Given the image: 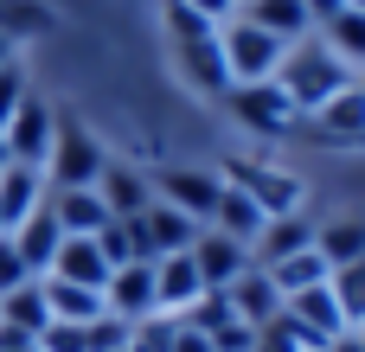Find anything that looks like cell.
Here are the masks:
<instances>
[{
    "mask_svg": "<svg viewBox=\"0 0 365 352\" xmlns=\"http://www.w3.org/2000/svg\"><path fill=\"white\" fill-rule=\"evenodd\" d=\"M51 135H58V115H51L38 96H26V103L6 115V128H0V141H6V160H19V167H38V173H45Z\"/></svg>",
    "mask_w": 365,
    "mask_h": 352,
    "instance_id": "ba28073f",
    "label": "cell"
},
{
    "mask_svg": "<svg viewBox=\"0 0 365 352\" xmlns=\"http://www.w3.org/2000/svg\"><path fill=\"white\" fill-rule=\"evenodd\" d=\"M103 308L115 314V321H148V314H160L154 308V263H122V269H109V282H103Z\"/></svg>",
    "mask_w": 365,
    "mask_h": 352,
    "instance_id": "30bf717a",
    "label": "cell"
},
{
    "mask_svg": "<svg viewBox=\"0 0 365 352\" xmlns=\"http://www.w3.org/2000/svg\"><path fill=\"white\" fill-rule=\"evenodd\" d=\"M45 205H51V218H58V231H64V237H96V231L109 224V205L96 199V186L45 192Z\"/></svg>",
    "mask_w": 365,
    "mask_h": 352,
    "instance_id": "e0dca14e",
    "label": "cell"
},
{
    "mask_svg": "<svg viewBox=\"0 0 365 352\" xmlns=\"http://www.w3.org/2000/svg\"><path fill=\"white\" fill-rule=\"evenodd\" d=\"M314 250H321V263H327V269L359 263V257H365V224H359V218H334L327 231H314Z\"/></svg>",
    "mask_w": 365,
    "mask_h": 352,
    "instance_id": "83f0119b",
    "label": "cell"
},
{
    "mask_svg": "<svg viewBox=\"0 0 365 352\" xmlns=\"http://www.w3.org/2000/svg\"><path fill=\"white\" fill-rule=\"evenodd\" d=\"M218 180L237 186V192H250L263 218H289V212H302V180L282 173V167H269V160H231Z\"/></svg>",
    "mask_w": 365,
    "mask_h": 352,
    "instance_id": "5b68a950",
    "label": "cell"
},
{
    "mask_svg": "<svg viewBox=\"0 0 365 352\" xmlns=\"http://www.w3.org/2000/svg\"><path fill=\"white\" fill-rule=\"evenodd\" d=\"M38 282H45V308H51V321L90 327V321H103V314H109L96 289H77V282H51V276H38Z\"/></svg>",
    "mask_w": 365,
    "mask_h": 352,
    "instance_id": "484cf974",
    "label": "cell"
},
{
    "mask_svg": "<svg viewBox=\"0 0 365 352\" xmlns=\"http://www.w3.org/2000/svg\"><path fill=\"white\" fill-rule=\"evenodd\" d=\"M45 276H51V282H77V289H96V295H103V282H109V257L96 250V237H64Z\"/></svg>",
    "mask_w": 365,
    "mask_h": 352,
    "instance_id": "5bb4252c",
    "label": "cell"
},
{
    "mask_svg": "<svg viewBox=\"0 0 365 352\" xmlns=\"http://www.w3.org/2000/svg\"><path fill=\"white\" fill-rule=\"evenodd\" d=\"M212 231L250 250V244H257V231H263L257 199H250V192H237V186H225V192H218V205H212Z\"/></svg>",
    "mask_w": 365,
    "mask_h": 352,
    "instance_id": "603a6c76",
    "label": "cell"
},
{
    "mask_svg": "<svg viewBox=\"0 0 365 352\" xmlns=\"http://www.w3.org/2000/svg\"><path fill=\"white\" fill-rule=\"evenodd\" d=\"M199 295H205V282H199V269H192V250L154 257V308H160V314H186Z\"/></svg>",
    "mask_w": 365,
    "mask_h": 352,
    "instance_id": "7c38bea8",
    "label": "cell"
},
{
    "mask_svg": "<svg viewBox=\"0 0 365 352\" xmlns=\"http://www.w3.org/2000/svg\"><path fill=\"white\" fill-rule=\"evenodd\" d=\"M218 51H225V77H231V83H263V77H276V64H282V38L263 32L257 19H244V13H231V19L218 26Z\"/></svg>",
    "mask_w": 365,
    "mask_h": 352,
    "instance_id": "3957f363",
    "label": "cell"
},
{
    "mask_svg": "<svg viewBox=\"0 0 365 352\" xmlns=\"http://www.w3.org/2000/svg\"><path fill=\"white\" fill-rule=\"evenodd\" d=\"M334 269L321 263V250L308 244V250H295V257H282V263H269V282H276V295L289 301V295H302V289H321Z\"/></svg>",
    "mask_w": 365,
    "mask_h": 352,
    "instance_id": "4316f807",
    "label": "cell"
},
{
    "mask_svg": "<svg viewBox=\"0 0 365 352\" xmlns=\"http://www.w3.org/2000/svg\"><path fill=\"white\" fill-rule=\"evenodd\" d=\"M314 352H334V346H314Z\"/></svg>",
    "mask_w": 365,
    "mask_h": 352,
    "instance_id": "74e56055",
    "label": "cell"
},
{
    "mask_svg": "<svg viewBox=\"0 0 365 352\" xmlns=\"http://www.w3.org/2000/svg\"><path fill=\"white\" fill-rule=\"evenodd\" d=\"M327 289H334V301H340L346 327H365V257H359V263H346V269H334V276H327Z\"/></svg>",
    "mask_w": 365,
    "mask_h": 352,
    "instance_id": "f1b7e54d",
    "label": "cell"
},
{
    "mask_svg": "<svg viewBox=\"0 0 365 352\" xmlns=\"http://www.w3.org/2000/svg\"><path fill=\"white\" fill-rule=\"evenodd\" d=\"M148 186H154L160 205L186 212L192 224H212V205H218V192H225V180L205 173V167H160V173H148Z\"/></svg>",
    "mask_w": 365,
    "mask_h": 352,
    "instance_id": "8992f818",
    "label": "cell"
},
{
    "mask_svg": "<svg viewBox=\"0 0 365 352\" xmlns=\"http://www.w3.org/2000/svg\"><path fill=\"white\" fill-rule=\"evenodd\" d=\"M308 244H314V224H308L302 212L263 218V231H257V244H250V263L269 269V263H282V257H295V250H308Z\"/></svg>",
    "mask_w": 365,
    "mask_h": 352,
    "instance_id": "d6986e66",
    "label": "cell"
},
{
    "mask_svg": "<svg viewBox=\"0 0 365 352\" xmlns=\"http://www.w3.org/2000/svg\"><path fill=\"white\" fill-rule=\"evenodd\" d=\"M340 6H346V0H340Z\"/></svg>",
    "mask_w": 365,
    "mask_h": 352,
    "instance_id": "ab89813d",
    "label": "cell"
},
{
    "mask_svg": "<svg viewBox=\"0 0 365 352\" xmlns=\"http://www.w3.org/2000/svg\"><path fill=\"white\" fill-rule=\"evenodd\" d=\"M0 327H13V333H26V340H38V333L51 327V308H45V282H38V276L0 295Z\"/></svg>",
    "mask_w": 365,
    "mask_h": 352,
    "instance_id": "7402d4cb",
    "label": "cell"
},
{
    "mask_svg": "<svg viewBox=\"0 0 365 352\" xmlns=\"http://www.w3.org/2000/svg\"><path fill=\"white\" fill-rule=\"evenodd\" d=\"M192 269H199V282L205 289H231L244 269H250V250L244 244H231V237H218L212 224L192 237Z\"/></svg>",
    "mask_w": 365,
    "mask_h": 352,
    "instance_id": "8fae6325",
    "label": "cell"
},
{
    "mask_svg": "<svg viewBox=\"0 0 365 352\" xmlns=\"http://www.w3.org/2000/svg\"><path fill=\"white\" fill-rule=\"evenodd\" d=\"M38 352H90V327H71V321H51L38 333Z\"/></svg>",
    "mask_w": 365,
    "mask_h": 352,
    "instance_id": "4dcf8cb0",
    "label": "cell"
},
{
    "mask_svg": "<svg viewBox=\"0 0 365 352\" xmlns=\"http://www.w3.org/2000/svg\"><path fill=\"white\" fill-rule=\"evenodd\" d=\"M109 167L103 141L83 122H58L51 154H45V192H71V186H96V173Z\"/></svg>",
    "mask_w": 365,
    "mask_h": 352,
    "instance_id": "277c9868",
    "label": "cell"
},
{
    "mask_svg": "<svg viewBox=\"0 0 365 352\" xmlns=\"http://www.w3.org/2000/svg\"><path fill=\"white\" fill-rule=\"evenodd\" d=\"M244 19H257L263 32H276L282 45H295V38H308L314 6L308 0H244Z\"/></svg>",
    "mask_w": 365,
    "mask_h": 352,
    "instance_id": "cb8c5ba5",
    "label": "cell"
},
{
    "mask_svg": "<svg viewBox=\"0 0 365 352\" xmlns=\"http://www.w3.org/2000/svg\"><path fill=\"white\" fill-rule=\"evenodd\" d=\"M96 199L109 205V218H141V212L154 205V186H148V173H135V167L109 160V167L96 173Z\"/></svg>",
    "mask_w": 365,
    "mask_h": 352,
    "instance_id": "4fadbf2b",
    "label": "cell"
},
{
    "mask_svg": "<svg viewBox=\"0 0 365 352\" xmlns=\"http://www.w3.org/2000/svg\"><path fill=\"white\" fill-rule=\"evenodd\" d=\"M359 83H365V71H359Z\"/></svg>",
    "mask_w": 365,
    "mask_h": 352,
    "instance_id": "f35d334b",
    "label": "cell"
},
{
    "mask_svg": "<svg viewBox=\"0 0 365 352\" xmlns=\"http://www.w3.org/2000/svg\"><path fill=\"white\" fill-rule=\"evenodd\" d=\"M13 250H19V263L32 269V276H45L51 269V257H58V244H64V231H58V218H51V205H38L32 218H19L13 231Z\"/></svg>",
    "mask_w": 365,
    "mask_h": 352,
    "instance_id": "ac0fdd59",
    "label": "cell"
},
{
    "mask_svg": "<svg viewBox=\"0 0 365 352\" xmlns=\"http://www.w3.org/2000/svg\"><path fill=\"white\" fill-rule=\"evenodd\" d=\"M122 352H128V346H122Z\"/></svg>",
    "mask_w": 365,
    "mask_h": 352,
    "instance_id": "b9f144b4",
    "label": "cell"
},
{
    "mask_svg": "<svg viewBox=\"0 0 365 352\" xmlns=\"http://www.w3.org/2000/svg\"><path fill=\"white\" fill-rule=\"evenodd\" d=\"M225 103H231V115L250 128V135H289L302 115H295V103L276 90V77H263V83H231L225 90Z\"/></svg>",
    "mask_w": 365,
    "mask_h": 352,
    "instance_id": "52a82bcc",
    "label": "cell"
},
{
    "mask_svg": "<svg viewBox=\"0 0 365 352\" xmlns=\"http://www.w3.org/2000/svg\"><path fill=\"white\" fill-rule=\"evenodd\" d=\"M353 83V71L321 45V38H295V45H282V64H276V90L295 103V115H314L334 90H346Z\"/></svg>",
    "mask_w": 365,
    "mask_h": 352,
    "instance_id": "6da1fadb",
    "label": "cell"
},
{
    "mask_svg": "<svg viewBox=\"0 0 365 352\" xmlns=\"http://www.w3.org/2000/svg\"><path fill=\"white\" fill-rule=\"evenodd\" d=\"M199 231H205V224H192L186 212H173V205H160V199L141 212V237H148V250H154V257L192 250V237H199Z\"/></svg>",
    "mask_w": 365,
    "mask_h": 352,
    "instance_id": "44dd1931",
    "label": "cell"
},
{
    "mask_svg": "<svg viewBox=\"0 0 365 352\" xmlns=\"http://www.w3.org/2000/svg\"><path fill=\"white\" fill-rule=\"evenodd\" d=\"M237 6H244V0H237Z\"/></svg>",
    "mask_w": 365,
    "mask_h": 352,
    "instance_id": "60d3db41",
    "label": "cell"
},
{
    "mask_svg": "<svg viewBox=\"0 0 365 352\" xmlns=\"http://www.w3.org/2000/svg\"><path fill=\"white\" fill-rule=\"evenodd\" d=\"M13 58H19V38H13V32H0V64H13Z\"/></svg>",
    "mask_w": 365,
    "mask_h": 352,
    "instance_id": "e575fe53",
    "label": "cell"
},
{
    "mask_svg": "<svg viewBox=\"0 0 365 352\" xmlns=\"http://www.w3.org/2000/svg\"><path fill=\"white\" fill-rule=\"evenodd\" d=\"M19 282H32V269L19 263V250H13V237H0V295H6V289H19Z\"/></svg>",
    "mask_w": 365,
    "mask_h": 352,
    "instance_id": "1f68e13d",
    "label": "cell"
},
{
    "mask_svg": "<svg viewBox=\"0 0 365 352\" xmlns=\"http://www.w3.org/2000/svg\"><path fill=\"white\" fill-rule=\"evenodd\" d=\"M282 308H289V314H295V321H302V327H308V333H314V340H321V346H340V340H346V333H353V327H346V314H340V301H334V289H327V282H321V289H302V295H289V301H282Z\"/></svg>",
    "mask_w": 365,
    "mask_h": 352,
    "instance_id": "2e32d148",
    "label": "cell"
},
{
    "mask_svg": "<svg viewBox=\"0 0 365 352\" xmlns=\"http://www.w3.org/2000/svg\"><path fill=\"white\" fill-rule=\"evenodd\" d=\"M26 96H32V83H26V64H19V58H13V64H0V128H6V115H13Z\"/></svg>",
    "mask_w": 365,
    "mask_h": 352,
    "instance_id": "f546056e",
    "label": "cell"
},
{
    "mask_svg": "<svg viewBox=\"0 0 365 352\" xmlns=\"http://www.w3.org/2000/svg\"><path fill=\"white\" fill-rule=\"evenodd\" d=\"M0 167H6V141H0Z\"/></svg>",
    "mask_w": 365,
    "mask_h": 352,
    "instance_id": "d590c367",
    "label": "cell"
},
{
    "mask_svg": "<svg viewBox=\"0 0 365 352\" xmlns=\"http://www.w3.org/2000/svg\"><path fill=\"white\" fill-rule=\"evenodd\" d=\"M225 301H231V314L244 321V327H269L276 314H282V295H276V282H269V269H244L231 289H225Z\"/></svg>",
    "mask_w": 365,
    "mask_h": 352,
    "instance_id": "9a60e30c",
    "label": "cell"
},
{
    "mask_svg": "<svg viewBox=\"0 0 365 352\" xmlns=\"http://www.w3.org/2000/svg\"><path fill=\"white\" fill-rule=\"evenodd\" d=\"M321 45L346 64V71H365V13L359 6H334L321 19Z\"/></svg>",
    "mask_w": 365,
    "mask_h": 352,
    "instance_id": "d4e9b609",
    "label": "cell"
},
{
    "mask_svg": "<svg viewBox=\"0 0 365 352\" xmlns=\"http://www.w3.org/2000/svg\"><path fill=\"white\" fill-rule=\"evenodd\" d=\"M167 352H212V340H205L192 321H180V314H173V340H167Z\"/></svg>",
    "mask_w": 365,
    "mask_h": 352,
    "instance_id": "d6a6232c",
    "label": "cell"
},
{
    "mask_svg": "<svg viewBox=\"0 0 365 352\" xmlns=\"http://www.w3.org/2000/svg\"><path fill=\"white\" fill-rule=\"evenodd\" d=\"M45 205V173L38 167H19V160H6L0 167V224L13 231L19 218H32Z\"/></svg>",
    "mask_w": 365,
    "mask_h": 352,
    "instance_id": "ffe728a7",
    "label": "cell"
},
{
    "mask_svg": "<svg viewBox=\"0 0 365 352\" xmlns=\"http://www.w3.org/2000/svg\"><path fill=\"white\" fill-rule=\"evenodd\" d=\"M167 32H173V51H180V71L205 90V96H225L231 77H225V51H218V26L186 13L180 0H167Z\"/></svg>",
    "mask_w": 365,
    "mask_h": 352,
    "instance_id": "7a4b0ae2",
    "label": "cell"
},
{
    "mask_svg": "<svg viewBox=\"0 0 365 352\" xmlns=\"http://www.w3.org/2000/svg\"><path fill=\"white\" fill-rule=\"evenodd\" d=\"M308 122H314V135L334 141V147H365V83L353 77L346 90H334Z\"/></svg>",
    "mask_w": 365,
    "mask_h": 352,
    "instance_id": "9c48e42d",
    "label": "cell"
},
{
    "mask_svg": "<svg viewBox=\"0 0 365 352\" xmlns=\"http://www.w3.org/2000/svg\"><path fill=\"white\" fill-rule=\"evenodd\" d=\"M186 13H199V19H212V26H225L231 13H237V0H180Z\"/></svg>",
    "mask_w": 365,
    "mask_h": 352,
    "instance_id": "836d02e7",
    "label": "cell"
},
{
    "mask_svg": "<svg viewBox=\"0 0 365 352\" xmlns=\"http://www.w3.org/2000/svg\"><path fill=\"white\" fill-rule=\"evenodd\" d=\"M346 6H359V13H365V0H346Z\"/></svg>",
    "mask_w": 365,
    "mask_h": 352,
    "instance_id": "8d00e7d4",
    "label": "cell"
}]
</instances>
